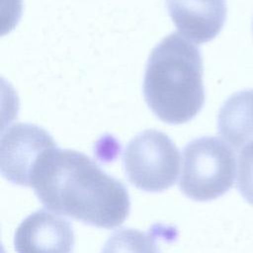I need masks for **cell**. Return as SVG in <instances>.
<instances>
[{
  "label": "cell",
  "mask_w": 253,
  "mask_h": 253,
  "mask_svg": "<svg viewBox=\"0 0 253 253\" xmlns=\"http://www.w3.org/2000/svg\"><path fill=\"white\" fill-rule=\"evenodd\" d=\"M123 160L129 182L146 192L172 187L179 175V150L168 135L156 129L134 136L126 145Z\"/></svg>",
  "instance_id": "277c9868"
},
{
  "label": "cell",
  "mask_w": 253,
  "mask_h": 253,
  "mask_svg": "<svg viewBox=\"0 0 253 253\" xmlns=\"http://www.w3.org/2000/svg\"><path fill=\"white\" fill-rule=\"evenodd\" d=\"M166 6L180 35L198 44L213 40L226 20L225 0H166Z\"/></svg>",
  "instance_id": "52a82bcc"
},
{
  "label": "cell",
  "mask_w": 253,
  "mask_h": 253,
  "mask_svg": "<svg viewBox=\"0 0 253 253\" xmlns=\"http://www.w3.org/2000/svg\"><path fill=\"white\" fill-rule=\"evenodd\" d=\"M31 187L48 211L96 227H117L129 213L126 188L73 149L47 151L34 170Z\"/></svg>",
  "instance_id": "6da1fadb"
},
{
  "label": "cell",
  "mask_w": 253,
  "mask_h": 253,
  "mask_svg": "<svg viewBox=\"0 0 253 253\" xmlns=\"http://www.w3.org/2000/svg\"><path fill=\"white\" fill-rule=\"evenodd\" d=\"M235 167L233 150L219 138L202 136L193 139L183 151L180 189L194 201L214 200L232 187Z\"/></svg>",
  "instance_id": "3957f363"
},
{
  "label": "cell",
  "mask_w": 253,
  "mask_h": 253,
  "mask_svg": "<svg viewBox=\"0 0 253 253\" xmlns=\"http://www.w3.org/2000/svg\"><path fill=\"white\" fill-rule=\"evenodd\" d=\"M237 190L253 206V141L245 145L237 161Z\"/></svg>",
  "instance_id": "30bf717a"
},
{
  "label": "cell",
  "mask_w": 253,
  "mask_h": 253,
  "mask_svg": "<svg viewBox=\"0 0 253 253\" xmlns=\"http://www.w3.org/2000/svg\"><path fill=\"white\" fill-rule=\"evenodd\" d=\"M143 94L154 115L167 124L194 119L205 103L200 49L177 33L165 37L147 60Z\"/></svg>",
  "instance_id": "7a4b0ae2"
},
{
  "label": "cell",
  "mask_w": 253,
  "mask_h": 253,
  "mask_svg": "<svg viewBox=\"0 0 253 253\" xmlns=\"http://www.w3.org/2000/svg\"><path fill=\"white\" fill-rule=\"evenodd\" d=\"M101 253H160V250L150 232L122 228L108 238Z\"/></svg>",
  "instance_id": "9c48e42d"
},
{
  "label": "cell",
  "mask_w": 253,
  "mask_h": 253,
  "mask_svg": "<svg viewBox=\"0 0 253 253\" xmlns=\"http://www.w3.org/2000/svg\"><path fill=\"white\" fill-rule=\"evenodd\" d=\"M57 147L51 135L33 124L16 123L2 133L0 170L13 184L31 187L32 177L41 158Z\"/></svg>",
  "instance_id": "5b68a950"
},
{
  "label": "cell",
  "mask_w": 253,
  "mask_h": 253,
  "mask_svg": "<svg viewBox=\"0 0 253 253\" xmlns=\"http://www.w3.org/2000/svg\"><path fill=\"white\" fill-rule=\"evenodd\" d=\"M218 134L238 150L253 141V89L232 94L220 107Z\"/></svg>",
  "instance_id": "ba28073f"
},
{
  "label": "cell",
  "mask_w": 253,
  "mask_h": 253,
  "mask_svg": "<svg viewBox=\"0 0 253 253\" xmlns=\"http://www.w3.org/2000/svg\"><path fill=\"white\" fill-rule=\"evenodd\" d=\"M74 242L70 223L44 210L28 215L17 227L14 237L17 253H71Z\"/></svg>",
  "instance_id": "8992f818"
}]
</instances>
